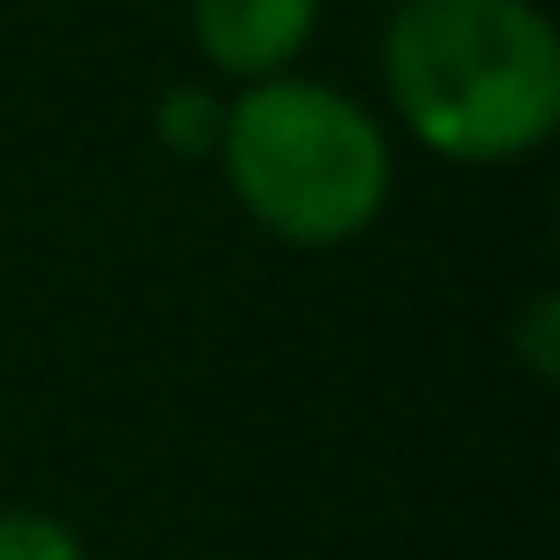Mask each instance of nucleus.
<instances>
[{
	"instance_id": "obj_3",
	"label": "nucleus",
	"mask_w": 560,
	"mask_h": 560,
	"mask_svg": "<svg viewBox=\"0 0 560 560\" xmlns=\"http://www.w3.org/2000/svg\"><path fill=\"white\" fill-rule=\"evenodd\" d=\"M319 22V0H191V36L206 65L228 79H284V65L305 50Z\"/></svg>"
},
{
	"instance_id": "obj_4",
	"label": "nucleus",
	"mask_w": 560,
	"mask_h": 560,
	"mask_svg": "<svg viewBox=\"0 0 560 560\" xmlns=\"http://www.w3.org/2000/svg\"><path fill=\"white\" fill-rule=\"evenodd\" d=\"M220 128H228V107H220L206 85H171V93L156 100V142L178 150V156H213Z\"/></svg>"
},
{
	"instance_id": "obj_5",
	"label": "nucleus",
	"mask_w": 560,
	"mask_h": 560,
	"mask_svg": "<svg viewBox=\"0 0 560 560\" xmlns=\"http://www.w3.org/2000/svg\"><path fill=\"white\" fill-rule=\"evenodd\" d=\"M0 560H85L79 533L50 511H0Z\"/></svg>"
},
{
	"instance_id": "obj_2",
	"label": "nucleus",
	"mask_w": 560,
	"mask_h": 560,
	"mask_svg": "<svg viewBox=\"0 0 560 560\" xmlns=\"http://www.w3.org/2000/svg\"><path fill=\"white\" fill-rule=\"evenodd\" d=\"M228 185L256 228L299 248L355 242L390 199V142L319 79H256L220 128Z\"/></svg>"
},
{
	"instance_id": "obj_1",
	"label": "nucleus",
	"mask_w": 560,
	"mask_h": 560,
	"mask_svg": "<svg viewBox=\"0 0 560 560\" xmlns=\"http://www.w3.org/2000/svg\"><path fill=\"white\" fill-rule=\"evenodd\" d=\"M383 79L425 150L504 164L560 121V36L533 0H397Z\"/></svg>"
},
{
	"instance_id": "obj_6",
	"label": "nucleus",
	"mask_w": 560,
	"mask_h": 560,
	"mask_svg": "<svg viewBox=\"0 0 560 560\" xmlns=\"http://www.w3.org/2000/svg\"><path fill=\"white\" fill-rule=\"evenodd\" d=\"M533 327H553V299H539V305H533ZM525 355H533V370H539V376H553V355H547V334H533V348H525Z\"/></svg>"
}]
</instances>
